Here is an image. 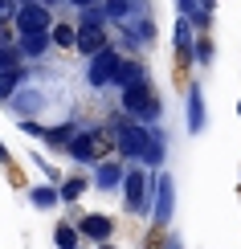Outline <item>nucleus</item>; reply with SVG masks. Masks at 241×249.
<instances>
[{
  "instance_id": "nucleus-1",
  "label": "nucleus",
  "mask_w": 241,
  "mask_h": 249,
  "mask_svg": "<svg viewBox=\"0 0 241 249\" xmlns=\"http://www.w3.org/2000/svg\"><path fill=\"white\" fill-rule=\"evenodd\" d=\"M123 110L135 119H160V98L151 94L148 82H139V86H127L123 90Z\"/></svg>"
},
{
  "instance_id": "nucleus-2",
  "label": "nucleus",
  "mask_w": 241,
  "mask_h": 249,
  "mask_svg": "<svg viewBox=\"0 0 241 249\" xmlns=\"http://www.w3.org/2000/svg\"><path fill=\"white\" fill-rule=\"evenodd\" d=\"M172 209H176V180H172V176H155V180H151V213H155V225L172 221Z\"/></svg>"
},
{
  "instance_id": "nucleus-3",
  "label": "nucleus",
  "mask_w": 241,
  "mask_h": 249,
  "mask_svg": "<svg viewBox=\"0 0 241 249\" xmlns=\"http://www.w3.org/2000/svg\"><path fill=\"white\" fill-rule=\"evenodd\" d=\"M119 66H123V57H119V53H114V49L107 45L102 53H94V57H90V74H86V82H90L94 90L111 86V82L119 78Z\"/></svg>"
},
{
  "instance_id": "nucleus-4",
  "label": "nucleus",
  "mask_w": 241,
  "mask_h": 249,
  "mask_svg": "<svg viewBox=\"0 0 241 249\" xmlns=\"http://www.w3.org/2000/svg\"><path fill=\"white\" fill-rule=\"evenodd\" d=\"M148 143H151V135H148V127H139V123H119V131H114V147L123 155H139L143 160Z\"/></svg>"
},
{
  "instance_id": "nucleus-5",
  "label": "nucleus",
  "mask_w": 241,
  "mask_h": 249,
  "mask_svg": "<svg viewBox=\"0 0 241 249\" xmlns=\"http://www.w3.org/2000/svg\"><path fill=\"white\" fill-rule=\"evenodd\" d=\"M123 196H127V209L131 213H143L151 204V180L148 172H127L123 176Z\"/></svg>"
},
{
  "instance_id": "nucleus-6",
  "label": "nucleus",
  "mask_w": 241,
  "mask_h": 249,
  "mask_svg": "<svg viewBox=\"0 0 241 249\" xmlns=\"http://www.w3.org/2000/svg\"><path fill=\"white\" fill-rule=\"evenodd\" d=\"M17 29H20V37H29V33H49V4H25L17 13Z\"/></svg>"
},
{
  "instance_id": "nucleus-7",
  "label": "nucleus",
  "mask_w": 241,
  "mask_h": 249,
  "mask_svg": "<svg viewBox=\"0 0 241 249\" xmlns=\"http://www.w3.org/2000/svg\"><path fill=\"white\" fill-rule=\"evenodd\" d=\"M102 49H107V33H102V25H82L78 29V53L94 57V53H102Z\"/></svg>"
},
{
  "instance_id": "nucleus-8",
  "label": "nucleus",
  "mask_w": 241,
  "mask_h": 249,
  "mask_svg": "<svg viewBox=\"0 0 241 249\" xmlns=\"http://www.w3.org/2000/svg\"><path fill=\"white\" fill-rule=\"evenodd\" d=\"M188 131L192 135L204 131V94H201V86H188Z\"/></svg>"
},
{
  "instance_id": "nucleus-9",
  "label": "nucleus",
  "mask_w": 241,
  "mask_h": 249,
  "mask_svg": "<svg viewBox=\"0 0 241 249\" xmlns=\"http://www.w3.org/2000/svg\"><path fill=\"white\" fill-rule=\"evenodd\" d=\"M111 216H102V213H90V216H82V237H90V241H102L107 245V237H111Z\"/></svg>"
},
{
  "instance_id": "nucleus-10",
  "label": "nucleus",
  "mask_w": 241,
  "mask_h": 249,
  "mask_svg": "<svg viewBox=\"0 0 241 249\" xmlns=\"http://www.w3.org/2000/svg\"><path fill=\"white\" fill-rule=\"evenodd\" d=\"M13 107H17V115H20V119H33L37 110L45 107V98H41L37 90H17V94H13Z\"/></svg>"
},
{
  "instance_id": "nucleus-11",
  "label": "nucleus",
  "mask_w": 241,
  "mask_h": 249,
  "mask_svg": "<svg viewBox=\"0 0 241 249\" xmlns=\"http://www.w3.org/2000/svg\"><path fill=\"white\" fill-rule=\"evenodd\" d=\"M139 82H148V70H143L139 61H123V66H119V78H114V86L127 90V86H139Z\"/></svg>"
},
{
  "instance_id": "nucleus-12",
  "label": "nucleus",
  "mask_w": 241,
  "mask_h": 249,
  "mask_svg": "<svg viewBox=\"0 0 241 249\" xmlns=\"http://www.w3.org/2000/svg\"><path fill=\"white\" fill-rule=\"evenodd\" d=\"M123 176H127V172H123L119 163H98V176H94V184H98L102 192H114V188L123 184Z\"/></svg>"
},
{
  "instance_id": "nucleus-13",
  "label": "nucleus",
  "mask_w": 241,
  "mask_h": 249,
  "mask_svg": "<svg viewBox=\"0 0 241 249\" xmlns=\"http://www.w3.org/2000/svg\"><path fill=\"white\" fill-rule=\"evenodd\" d=\"M49 41H54L49 33H29V37H20V45H17V49H20L25 57H45Z\"/></svg>"
},
{
  "instance_id": "nucleus-14",
  "label": "nucleus",
  "mask_w": 241,
  "mask_h": 249,
  "mask_svg": "<svg viewBox=\"0 0 241 249\" xmlns=\"http://www.w3.org/2000/svg\"><path fill=\"white\" fill-rule=\"evenodd\" d=\"M176 53H180V61H192V29H188V17L176 20Z\"/></svg>"
},
{
  "instance_id": "nucleus-15",
  "label": "nucleus",
  "mask_w": 241,
  "mask_h": 249,
  "mask_svg": "<svg viewBox=\"0 0 241 249\" xmlns=\"http://www.w3.org/2000/svg\"><path fill=\"white\" fill-rule=\"evenodd\" d=\"M74 135H78L74 123H61V127H49V131H45V143H49V147H66Z\"/></svg>"
},
{
  "instance_id": "nucleus-16",
  "label": "nucleus",
  "mask_w": 241,
  "mask_h": 249,
  "mask_svg": "<svg viewBox=\"0 0 241 249\" xmlns=\"http://www.w3.org/2000/svg\"><path fill=\"white\" fill-rule=\"evenodd\" d=\"M20 78H25L20 70H8V74H0V98H4V102L20 90Z\"/></svg>"
},
{
  "instance_id": "nucleus-17",
  "label": "nucleus",
  "mask_w": 241,
  "mask_h": 249,
  "mask_svg": "<svg viewBox=\"0 0 241 249\" xmlns=\"http://www.w3.org/2000/svg\"><path fill=\"white\" fill-rule=\"evenodd\" d=\"M8 70H20V49L17 45H0V74Z\"/></svg>"
},
{
  "instance_id": "nucleus-18",
  "label": "nucleus",
  "mask_w": 241,
  "mask_h": 249,
  "mask_svg": "<svg viewBox=\"0 0 241 249\" xmlns=\"http://www.w3.org/2000/svg\"><path fill=\"white\" fill-rule=\"evenodd\" d=\"M57 188H33V192H29V200H33L37 204V209H54V204H57Z\"/></svg>"
},
{
  "instance_id": "nucleus-19",
  "label": "nucleus",
  "mask_w": 241,
  "mask_h": 249,
  "mask_svg": "<svg viewBox=\"0 0 241 249\" xmlns=\"http://www.w3.org/2000/svg\"><path fill=\"white\" fill-rule=\"evenodd\" d=\"M102 13H107L111 20H127V17H131V0H107Z\"/></svg>"
},
{
  "instance_id": "nucleus-20",
  "label": "nucleus",
  "mask_w": 241,
  "mask_h": 249,
  "mask_svg": "<svg viewBox=\"0 0 241 249\" xmlns=\"http://www.w3.org/2000/svg\"><path fill=\"white\" fill-rule=\"evenodd\" d=\"M49 37H54L57 45H78V29H70V25H54Z\"/></svg>"
},
{
  "instance_id": "nucleus-21",
  "label": "nucleus",
  "mask_w": 241,
  "mask_h": 249,
  "mask_svg": "<svg viewBox=\"0 0 241 249\" xmlns=\"http://www.w3.org/2000/svg\"><path fill=\"white\" fill-rule=\"evenodd\" d=\"M143 160H148L151 168H160V163H164V139H160V135H151V143H148V151H143Z\"/></svg>"
},
{
  "instance_id": "nucleus-22",
  "label": "nucleus",
  "mask_w": 241,
  "mask_h": 249,
  "mask_svg": "<svg viewBox=\"0 0 241 249\" xmlns=\"http://www.w3.org/2000/svg\"><path fill=\"white\" fill-rule=\"evenodd\" d=\"M54 241H57V249H78V233L70 229V225H57V233H54Z\"/></svg>"
},
{
  "instance_id": "nucleus-23",
  "label": "nucleus",
  "mask_w": 241,
  "mask_h": 249,
  "mask_svg": "<svg viewBox=\"0 0 241 249\" xmlns=\"http://www.w3.org/2000/svg\"><path fill=\"white\" fill-rule=\"evenodd\" d=\"M192 61H201V66L213 61V41H208V37H201V41L192 45Z\"/></svg>"
},
{
  "instance_id": "nucleus-24",
  "label": "nucleus",
  "mask_w": 241,
  "mask_h": 249,
  "mask_svg": "<svg viewBox=\"0 0 241 249\" xmlns=\"http://www.w3.org/2000/svg\"><path fill=\"white\" fill-rule=\"evenodd\" d=\"M82 188H86V180H78V176H74V180H66V184H61V200H78Z\"/></svg>"
},
{
  "instance_id": "nucleus-25",
  "label": "nucleus",
  "mask_w": 241,
  "mask_h": 249,
  "mask_svg": "<svg viewBox=\"0 0 241 249\" xmlns=\"http://www.w3.org/2000/svg\"><path fill=\"white\" fill-rule=\"evenodd\" d=\"M17 13H20V8L13 4V0H0V25H8V20L17 25Z\"/></svg>"
},
{
  "instance_id": "nucleus-26",
  "label": "nucleus",
  "mask_w": 241,
  "mask_h": 249,
  "mask_svg": "<svg viewBox=\"0 0 241 249\" xmlns=\"http://www.w3.org/2000/svg\"><path fill=\"white\" fill-rule=\"evenodd\" d=\"M135 33H139L143 41H151L155 37V25H151V20H143V17H135Z\"/></svg>"
},
{
  "instance_id": "nucleus-27",
  "label": "nucleus",
  "mask_w": 241,
  "mask_h": 249,
  "mask_svg": "<svg viewBox=\"0 0 241 249\" xmlns=\"http://www.w3.org/2000/svg\"><path fill=\"white\" fill-rule=\"evenodd\" d=\"M107 13H98V8H82V25H102Z\"/></svg>"
},
{
  "instance_id": "nucleus-28",
  "label": "nucleus",
  "mask_w": 241,
  "mask_h": 249,
  "mask_svg": "<svg viewBox=\"0 0 241 249\" xmlns=\"http://www.w3.org/2000/svg\"><path fill=\"white\" fill-rule=\"evenodd\" d=\"M188 20H192L196 29H208V25H213V13H201V8H196V17H188Z\"/></svg>"
},
{
  "instance_id": "nucleus-29",
  "label": "nucleus",
  "mask_w": 241,
  "mask_h": 249,
  "mask_svg": "<svg viewBox=\"0 0 241 249\" xmlns=\"http://www.w3.org/2000/svg\"><path fill=\"white\" fill-rule=\"evenodd\" d=\"M176 4H180V13H184V17H196V8H201V0H176Z\"/></svg>"
},
{
  "instance_id": "nucleus-30",
  "label": "nucleus",
  "mask_w": 241,
  "mask_h": 249,
  "mask_svg": "<svg viewBox=\"0 0 241 249\" xmlns=\"http://www.w3.org/2000/svg\"><path fill=\"white\" fill-rule=\"evenodd\" d=\"M74 4H78V8H94V4H98V0H74Z\"/></svg>"
},
{
  "instance_id": "nucleus-31",
  "label": "nucleus",
  "mask_w": 241,
  "mask_h": 249,
  "mask_svg": "<svg viewBox=\"0 0 241 249\" xmlns=\"http://www.w3.org/2000/svg\"><path fill=\"white\" fill-rule=\"evenodd\" d=\"M0 163H8V147H4V143H0Z\"/></svg>"
},
{
  "instance_id": "nucleus-32",
  "label": "nucleus",
  "mask_w": 241,
  "mask_h": 249,
  "mask_svg": "<svg viewBox=\"0 0 241 249\" xmlns=\"http://www.w3.org/2000/svg\"><path fill=\"white\" fill-rule=\"evenodd\" d=\"M237 115H241V102H237Z\"/></svg>"
},
{
  "instance_id": "nucleus-33",
  "label": "nucleus",
  "mask_w": 241,
  "mask_h": 249,
  "mask_svg": "<svg viewBox=\"0 0 241 249\" xmlns=\"http://www.w3.org/2000/svg\"><path fill=\"white\" fill-rule=\"evenodd\" d=\"M102 249H111V245H102Z\"/></svg>"
}]
</instances>
